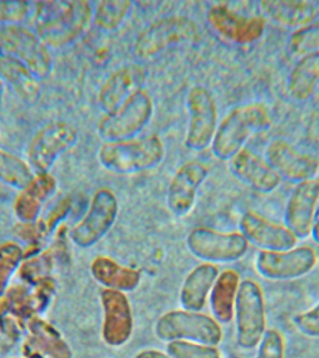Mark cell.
I'll list each match as a JSON object with an SVG mask.
<instances>
[{"label":"cell","instance_id":"5b68a950","mask_svg":"<svg viewBox=\"0 0 319 358\" xmlns=\"http://www.w3.org/2000/svg\"><path fill=\"white\" fill-rule=\"evenodd\" d=\"M199 38L198 25L189 17H165L153 22L136 36L134 52L137 57L147 60L176 45L192 43Z\"/></svg>","mask_w":319,"mask_h":358},{"label":"cell","instance_id":"2e32d148","mask_svg":"<svg viewBox=\"0 0 319 358\" xmlns=\"http://www.w3.org/2000/svg\"><path fill=\"white\" fill-rule=\"evenodd\" d=\"M147 72L140 64H129L112 73L101 86L97 95L98 106L104 113H111L144 89Z\"/></svg>","mask_w":319,"mask_h":358},{"label":"cell","instance_id":"52a82bcc","mask_svg":"<svg viewBox=\"0 0 319 358\" xmlns=\"http://www.w3.org/2000/svg\"><path fill=\"white\" fill-rule=\"evenodd\" d=\"M0 55L21 62L41 80H46L52 71L50 49L36 31L20 25L0 29Z\"/></svg>","mask_w":319,"mask_h":358},{"label":"cell","instance_id":"44dd1931","mask_svg":"<svg viewBox=\"0 0 319 358\" xmlns=\"http://www.w3.org/2000/svg\"><path fill=\"white\" fill-rule=\"evenodd\" d=\"M229 162V169L232 176L256 192L269 193L278 187V173L267 161L248 148H243Z\"/></svg>","mask_w":319,"mask_h":358},{"label":"cell","instance_id":"f1b7e54d","mask_svg":"<svg viewBox=\"0 0 319 358\" xmlns=\"http://www.w3.org/2000/svg\"><path fill=\"white\" fill-rule=\"evenodd\" d=\"M31 166L20 157L0 148V180L16 187H27L33 180Z\"/></svg>","mask_w":319,"mask_h":358},{"label":"cell","instance_id":"d590c367","mask_svg":"<svg viewBox=\"0 0 319 358\" xmlns=\"http://www.w3.org/2000/svg\"><path fill=\"white\" fill-rule=\"evenodd\" d=\"M311 234L315 240V242L319 245V206L316 210L315 217H313L312 231Z\"/></svg>","mask_w":319,"mask_h":358},{"label":"cell","instance_id":"4316f807","mask_svg":"<svg viewBox=\"0 0 319 358\" xmlns=\"http://www.w3.org/2000/svg\"><path fill=\"white\" fill-rule=\"evenodd\" d=\"M319 80V52L305 55L290 78L288 90L297 100H305L313 94Z\"/></svg>","mask_w":319,"mask_h":358},{"label":"cell","instance_id":"484cf974","mask_svg":"<svg viewBox=\"0 0 319 358\" xmlns=\"http://www.w3.org/2000/svg\"><path fill=\"white\" fill-rule=\"evenodd\" d=\"M262 10L274 21L288 27H305L316 16L315 7L304 1H262Z\"/></svg>","mask_w":319,"mask_h":358},{"label":"cell","instance_id":"d4e9b609","mask_svg":"<svg viewBox=\"0 0 319 358\" xmlns=\"http://www.w3.org/2000/svg\"><path fill=\"white\" fill-rule=\"evenodd\" d=\"M240 285L236 271L225 270L218 274L210 294V306L215 320L227 324L234 316L235 301Z\"/></svg>","mask_w":319,"mask_h":358},{"label":"cell","instance_id":"8992f818","mask_svg":"<svg viewBox=\"0 0 319 358\" xmlns=\"http://www.w3.org/2000/svg\"><path fill=\"white\" fill-rule=\"evenodd\" d=\"M155 334L164 341H187L215 346L222 340L220 324L200 312L173 310L165 313L155 324Z\"/></svg>","mask_w":319,"mask_h":358},{"label":"cell","instance_id":"f546056e","mask_svg":"<svg viewBox=\"0 0 319 358\" xmlns=\"http://www.w3.org/2000/svg\"><path fill=\"white\" fill-rule=\"evenodd\" d=\"M166 351L172 358H220V352L214 346L192 341H169Z\"/></svg>","mask_w":319,"mask_h":358},{"label":"cell","instance_id":"1f68e13d","mask_svg":"<svg viewBox=\"0 0 319 358\" xmlns=\"http://www.w3.org/2000/svg\"><path fill=\"white\" fill-rule=\"evenodd\" d=\"M34 7L27 1H0V25H20L29 18Z\"/></svg>","mask_w":319,"mask_h":358},{"label":"cell","instance_id":"ffe728a7","mask_svg":"<svg viewBox=\"0 0 319 358\" xmlns=\"http://www.w3.org/2000/svg\"><path fill=\"white\" fill-rule=\"evenodd\" d=\"M266 157L268 164L278 173L280 178L293 183L311 180L318 173V162L316 159L299 153L283 140L271 143Z\"/></svg>","mask_w":319,"mask_h":358},{"label":"cell","instance_id":"5bb4252c","mask_svg":"<svg viewBox=\"0 0 319 358\" xmlns=\"http://www.w3.org/2000/svg\"><path fill=\"white\" fill-rule=\"evenodd\" d=\"M208 175V167L196 161L187 162L176 170L166 193V206L171 214L184 217L192 212L198 190Z\"/></svg>","mask_w":319,"mask_h":358},{"label":"cell","instance_id":"4fadbf2b","mask_svg":"<svg viewBox=\"0 0 319 358\" xmlns=\"http://www.w3.org/2000/svg\"><path fill=\"white\" fill-rule=\"evenodd\" d=\"M318 262L315 249L302 245L285 251H260L255 262L257 273L273 281L299 278L310 273Z\"/></svg>","mask_w":319,"mask_h":358},{"label":"cell","instance_id":"d6a6232c","mask_svg":"<svg viewBox=\"0 0 319 358\" xmlns=\"http://www.w3.org/2000/svg\"><path fill=\"white\" fill-rule=\"evenodd\" d=\"M256 358H284V341L277 330H266Z\"/></svg>","mask_w":319,"mask_h":358},{"label":"cell","instance_id":"cb8c5ba5","mask_svg":"<svg viewBox=\"0 0 319 358\" xmlns=\"http://www.w3.org/2000/svg\"><path fill=\"white\" fill-rule=\"evenodd\" d=\"M91 273L95 281L108 289L131 292L141 281V274L134 268L120 265L111 257L99 256L92 260Z\"/></svg>","mask_w":319,"mask_h":358},{"label":"cell","instance_id":"8fae6325","mask_svg":"<svg viewBox=\"0 0 319 358\" xmlns=\"http://www.w3.org/2000/svg\"><path fill=\"white\" fill-rule=\"evenodd\" d=\"M78 131L72 125L56 120L43 126L31 140L28 148L30 166L39 173H48L59 157L74 148Z\"/></svg>","mask_w":319,"mask_h":358},{"label":"cell","instance_id":"74e56055","mask_svg":"<svg viewBox=\"0 0 319 358\" xmlns=\"http://www.w3.org/2000/svg\"><path fill=\"white\" fill-rule=\"evenodd\" d=\"M232 358H241V357H232Z\"/></svg>","mask_w":319,"mask_h":358},{"label":"cell","instance_id":"4dcf8cb0","mask_svg":"<svg viewBox=\"0 0 319 358\" xmlns=\"http://www.w3.org/2000/svg\"><path fill=\"white\" fill-rule=\"evenodd\" d=\"M291 50L299 55L319 52V22L305 25L291 36Z\"/></svg>","mask_w":319,"mask_h":358},{"label":"cell","instance_id":"277c9868","mask_svg":"<svg viewBox=\"0 0 319 358\" xmlns=\"http://www.w3.org/2000/svg\"><path fill=\"white\" fill-rule=\"evenodd\" d=\"M153 100L145 89L129 98L122 106L106 114L97 126V134L105 143L136 138L153 119Z\"/></svg>","mask_w":319,"mask_h":358},{"label":"cell","instance_id":"ba28073f","mask_svg":"<svg viewBox=\"0 0 319 358\" xmlns=\"http://www.w3.org/2000/svg\"><path fill=\"white\" fill-rule=\"evenodd\" d=\"M238 345L252 349L260 343L266 330L264 298L257 282H240L234 306Z\"/></svg>","mask_w":319,"mask_h":358},{"label":"cell","instance_id":"6da1fadb","mask_svg":"<svg viewBox=\"0 0 319 358\" xmlns=\"http://www.w3.org/2000/svg\"><path fill=\"white\" fill-rule=\"evenodd\" d=\"M36 33L50 49L69 46L80 38L92 21L94 10L85 0L36 3Z\"/></svg>","mask_w":319,"mask_h":358},{"label":"cell","instance_id":"836d02e7","mask_svg":"<svg viewBox=\"0 0 319 358\" xmlns=\"http://www.w3.org/2000/svg\"><path fill=\"white\" fill-rule=\"evenodd\" d=\"M293 324L302 334L319 338V303L294 316Z\"/></svg>","mask_w":319,"mask_h":358},{"label":"cell","instance_id":"f35d334b","mask_svg":"<svg viewBox=\"0 0 319 358\" xmlns=\"http://www.w3.org/2000/svg\"><path fill=\"white\" fill-rule=\"evenodd\" d=\"M318 183H319V178L318 179Z\"/></svg>","mask_w":319,"mask_h":358},{"label":"cell","instance_id":"d6986e66","mask_svg":"<svg viewBox=\"0 0 319 358\" xmlns=\"http://www.w3.org/2000/svg\"><path fill=\"white\" fill-rule=\"evenodd\" d=\"M210 25L220 36L237 44H250L257 41L264 31L262 17L246 18L226 5H214L207 13Z\"/></svg>","mask_w":319,"mask_h":358},{"label":"cell","instance_id":"7402d4cb","mask_svg":"<svg viewBox=\"0 0 319 358\" xmlns=\"http://www.w3.org/2000/svg\"><path fill=\"white\" fill-rule=\"evenodd\" d=\"M0 78L27 105L35 106L41 99V80L21 62L0 55Z\"/></svg>","mask_w":319,"mask_h":358},{"label":"cell","instance_id":"7c38bea8","mask_svg":"<svg viewBox=\"0 0 319 358\" xmlns=\"http://www.w3.org/2000/svg\"><path fill=\"white\" fill-rule=\"evenodd\" d=\"M119 214V201L115 193L102 187L94 193L85 217L72 231V240L83 248L97 245L111 231Z\"/></svg>","mask_w":319,"mask_h":358},{"label":"cell","instance_id":"3957f363","mask_svg":"<svg viewBox=\"0 0 319 358\" xmlns=\"http://www.w3.org/2000/svg\"><path fill=\"white\" fill-rule=\"evenodd\" d=\"M267 109L260 103L239 106L229 112L218 126L211 152L220 162H229L254 134L270 125Z\"/></svg>","mask_w":319,"mask_h":358},{"label":"cell","instance_id":"8d00e7d4","mask_svg":"<svg viewBox=\"0 0 319 358\" xmlns=\"http://www.w3.org/2000/svg\"><path fill=\"white\" fill-rule=\"evenodd\" d=\"M4 92H5V85H4V83H3L1 78H0V102H1V101L3 99V96H4Z\"/></svg>","mask_w":319,"mask_h":358},{"label":"cell","instance_id":"30bf717a","mask_svg":"<svg viewBox=\"0 0 319 358\" xmlns=\"http://www.w3.org/2000/svg\"><path fill=\"white\" fill-rule=\"evenodd\" d=\"M186 106L189 124L185 136V147L200 152L212 144L218 126V106L211 92L195 86L187 92Z\"/></svg>","mask_w":319,"mask_h":358},{"label":"cell","instance_id":"83f0119b","mask_svg":"<svg viewBox=\"0 0 319 358\" xmlns=\"http://www.w3.org/2000/svg\"><path fill=\"white\" fill-rule=\"evenodd\" d=\"M133 7L129 0H104L94 10L92 21L100 29L114 31L127 19Z\"/></svg>","mask_w":319,"mask_h":358},{"label":"cell","instance_id":"603a6c76","mask_svg":"<svg viewBox=\"0 0 319 358\" xmlns=\"http://www.w3.org/2000/svg\"><path fill=\"white\" fill-rule=\"evenodd\" d=\"M218 276V268L212 263L196 266L185 278L179 302L184 310L200 312L206 305L207 296Z\"/></svg>","mask_w":319,"mask_h":358},{"label":"cell","instance_id":"9a60e30c","mask_svg":"<svg viewBox=\"0 0 319 358\" xmlns=\"http://www.w3.org/2000/svg\"><path fill=\"white\" fill-rule=\"evenodd\" d=\"M104 313L102 338L109 346L123 345L131 338L134 317L125 293L104 288L100 294Z\"/></svg>","mask_w":319,"mask_h":358},{"label":"cell","instance_id":"9c48e42d","mask_svg":"<svg viewBox=\"0 0 319 358\" xmlns=\"http://www.w3.org/2000/svg\"><path fill=\"white\" fill-rule=\"evenodd\" d=\"M190 253L204 262H237L245 256L248 242L241 232H221L207 227H197L187 236Z\"/></svg>","mask_w":319,"mask_h":358},{"label":"cell","instance_id":"e575fe53","mask_svg":"<svg viewBox=\"0 0 319 358\" xmlns=\"http://www.w3.org/2000/svg\"><path fill=\"white\" fill-rule=\"evenodd\" d=\"M134 358H172L170 357L169 355L164 354L161 351H158V350H144V351H141L139 352L136 355Z\"/></svg>","mask_w":319,"mask_h":358},{"label":"cell","instance_id":"e0dca14e","mask_svg":"<svg viewBox=\"0 0 319 358\" xmlns=\"http://www.w3.org/2000/svg\"><path fill=\"white\" fill-rule=\"evenodd\" d=\"M240 232L248 243L262 251H285L293 248L298 239L285 226L278 225L253 211L241 217Z\"/></svg>","mask_w":319,"mask_h":358},{"label":"cell","instance_id":"7a4b0ae2","mask_svg":"<svg viewBox=\"0 0 319 358\" xmlns=\"http://www.w3.org/2000/svg\"><path fill=\"white\" fill-rule=\"evenodd\" d=\"M165 145L161 137L150 136L129 141L104 143L98 150V162L108 172L132 176L160 166L165 158Z\"/></svg>","mask_w":319,"mask_h":358},{"label":"cell","instance_id":"ac0fdd59","mask_svg":"<svg viewBox=\"0 0 319 358\" xmlns=\"http://www.w3.org/2000/svg\"><path fill=\"white\" fill-rule=\"evenodd\" d=\"M319 200L318 180H307L297 185L285 207L284 222L297 239H304L312 231L316 204Z\"/></svg>","mask_w":319,"mask_h":358}]
</instances>
